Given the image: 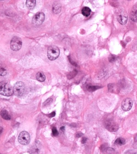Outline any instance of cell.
<instances>
[{"label": "cell", "mask_w": 137, "mask_h": 154, "mask_svg": "<svg viewBox=\"0 0 137 154\" xmlns=\"http://www.w3.org/2000/svg\"><path fill=\"white\" fill-rule=\"evenodd\" d=\"M115 144L116 145H123L125 143V140L122 138H117L115 140V142H114Z\"/></svg>", "instance_id": "obj_18"}, {"label": "cell", "mask_w": 137, "mask_h": 154, "mask_svg": "<svg viewBox=\"0 0 137 154\" xmlns=\"http://www.w3.org/2000/svg\"><path fill=\"white\" fill-rule=\"evenodd\" d=\"M100 87L98 86H89L87 88L88 91L90 92H93L97 90V89H99Z\"/></svg>", "instance_id": "obj_19"}, {"label": "cell", "mask_w": 137, "mask_h": 154, "mask_svg": "<svg viewBox=\"0 0 137 154\" xmlns=\"http://www.w3.org/2000/svg\"><path fill=\"white\" fill-rule=\"evenodd\" d=\"M87 140V139L86 138H83L82 139V140H81V142L83 144H84V143H85L86 142V141Z\"/></svg>", "instance_id": "obj_24"}, {"label": "cell", "mask_w": 137, "mask_h": 154, "mask_svg": "<svg viewBox=\"0 0 137 154\" xmlns=\"http://www.w3.org/2000/svg\"><path fill=\"white\" fill-rule=\"evenodd\" d=\"M61 130H62V131L63 130H65V127H64V126H62V127L61 128Z\"/></svg>", "instance_id": "obj_26"}, {"label": "cell", "mask_w": 137, "mask_h": 154, "mask_svg": "<svg viewBox=\"0 0 137 154\" xmlns=\"http://www.w3.org/2000/svg\"><path fill=\"white\" fill-rule=\"evenodd\" d=\"M82 134H81V133H78V134H77L76 135V136H77V137L79 138V137H81L82 136Z\"/></svg>", "instance_id": "obj_25"}, {"label": "cell", "mask_w": 137, "mask_h": 154, "mask_svg": "<svg viewBox=\"0 0 137 154\" xmlns=\"http://www.w3.org/2000/svg\"><path fill=\"white\" fill-rule=\"evenodd\" d=\"M52 134L54 136H57L59 134V132L55 127H53L52 128Z\"/></svg>", "instance_id": "obj_21"}, {"label": "cell", "mask_w": 137, "mask_h": 154, "mask_svg": "<svg viewBox=\"0 0 137 154\" xmlns=\"http://www.w3.org/2000/svg\"><path fill=\"white\" fill-rule=\"evenodd\" d=\"M127 17L125 15H120L117 17V21L122 25H125L127 22Z\"/></svg>", "instance_id": "obj_12"}, {"label": "cell", "mask_w": 137, "mask_h": 154, "mask_svg": "<svg viewBox=\"0 0 137 154\" xmlns=\"http://www.w3.org/2000/svg\"><path fill=\"white\" fill-rule=\"evenodd\" d=\"M36 79L40 82H43L45 80V76L43 73L39 72L36 74Z\"/></svg>", "instance_id": "obj_15"}, {"label": "cell", "mask_w": 137, "mask_h": 154, "mask_svg": "<svg viewBox=\"0 0 137 154\" xmlns=\"http://www.w3.org/2000/svg\"><path fill=\"white\" fill-rule=\"evenodd\" d=\"M91 12V9H90V8L88 7H83L81 10L82 14L86 17H87L90 15Z\"/></svg>", "instance_id": "obj_16"}, {"label": "cell", "mask_w": 137, "mask_h": 154, "mask_svg": "<svg viewBox=\"0 0 137 154\" xmlns=\"http://www.w3.org/2000/svg\"><path fill=\"white\" fill-rule=\"evenodd\" d=\"M133 102L131 99L126 98L123 101L121 104V108L123 110L125 111H128L132 108Z\"/></svg>", "instance_id": "obj_8"}, {"label": "cell", "mask_w": 137, "mask_h": 154, "mask_svg": "<svg viewBox=\"0 0 137 154\" xmlns=\"http://www.w3.org/2000/svg\"><path fill=\"white\" fill-rule=\"evenodd\" d=\"M25 85L23 82H18L15 84L13 88V93L16 96L21 97L25 92Z\"/></svg>", "instance_id": "obj_3"}, {"label": "cell", "mask_w": 137, "mask_h": 154, "mask_svg": "<svg viewBox=\"0 0 137 154\" xmlns=\"http://www.w3.org/2000/svg\"><path fill=\"white\" fill-rule=\"evenodd\" d=\"M1 115L2 118L5 119V120H10L11 117L10 115L9 114L8 111L6 110H3L1 112Z\"/></svg>", "instance_id": "obj_13"}, {"label": "cell", "mask_w": 137, "mask_h": 154, "mask_svg": "<svg viewBox=\"0 0 137 154\" xmlns=\"http://www.w3.org/2000/svg\"><path fill=\"white\" fill-rule=\"evenodd\" d=\"M41 149V144L39 141H37L29 150L30 154H39Z\"/></svg>", "instance_id": "obj_9"}, {"label": "cell", "mask_w": 137, "mask_h": 154, "mask_svg": "<svg viewBox=\"0 0 137 154\" xmlns=\"http://www.w3.org/2000/svg\"><path fill=\"white\" fill-rule=\"evenodd\" d=\"M2 130H3V128L0 127V134L2 132Z\"/></svg>", "instance_id": "obj_27"}, {"label": "cell", "mask_w": 137, "mask_h": 154, "mask_svg": "<svg viewBox=\"0 0 137 154\" xmlns=\"http://www.w3.org/2000/svg\"><path fill=\"white\" fill-rule=\"evenodd\" d=\"M105 126L106 129L112 132H116L119 128L118 124L111 120H106L105 122Z\"/></svg>", "instance_id": "obj_7"}, {"label": "cell", "mask_w": 137, "mask_h": 154, "mask_svg": "<svg viewBox=\"0 0 137 154\" xmlns=\"http://www.w3.org/2000/svg\"><path fill=\"white\" fill-rule=\"evenodd\" d=\"M7 68L3 64H0V75L5 76L7 74Z\"/></svg>", "instance_id": "obj_17"}, {"label": "cell", "mask_w": 137, "mask_h": 154, "mask_svg": "<svg viewBox=\"0 0 137 154\" xmlns=\"http://www.w3.org/2000/svg\"><path fill=\"white\" fill-rule=\"evenodd\" d=\"M18 141L20 144L26 145L30 142V136L29 133L27 131H23L20 133L18 137Z\"/></svg>", "instance_id": "obj_5"}, {"label": "cell", "mask_w": 137, "mask_h": 154, "mask_svg": "<svg viewBox=\"0 0 137 154\" xmlns=\"http://www.w3.org/2000/svg\"><path fill=\"white\" fill-rule=\"evenodd\" d=\"M45 19V15L43 12H39L33 17L32 23L36 26L40 25L43 23Z\"/></svg>", "instance_id": "obj_6"}, {"label": "cell", "mask_w": 137, "mask_h": 154, "mask_svg": "<svg viewBox=\"0 0 137 154\" xmlns=\"http://www.w3.org/2000/svg\"><path fill=\"white\" fill-rule=\"evenodd\" d=\"M115 59H116V57H115V56L113 55H109V57L108 58L109 61L111 63H113V62H114L115 61Z\"/></svg>", "instance_id": "obj_20"}, {"label": "cell", "mask_w": 137, "mask_h": 154, "mask_svg": "<svg viewBox=\"0 0 137 154\" xmlns=\"http://www.w3.org/2000/svg\"><path fill=\"white\" fill-rule=\"evenodd\" d=\"M55 112H53L52 113H51L49 115H48L49 117H53L55 116Z\"/></svg>", "instance_id": "obj_23"}, {"label": "cell", "mask_w": 137, "mask_h": 154, "mask_svg": "<svg viewBox=\"0 0 137 154\" xmlns=\"http://www.w3.org/2000/svg\"><path fill=\"white\" fill-rule=\"evenodd\" d=\"M36 1L34 0H28L26 1V6L28 9H33L36 5Z\"/></svg>", "instance_id": "obj_14"}, {"label": "cell", "mask_w": 137, "mask_h": 154, "mask_svg": "<svg viewBox=\"0 0 137 154\" xmlns=\"http://www.w3.org/2000/svg\"><path fill=\"white\" fill-rule=\"evenodd\" d=\"M52 99L51 98H49L47 99V100L45 101V102H44L43 103V106H46L47 105H49L52 102Z\"/></svg>", "instance_id": "obj_22"}, {"label": "cell", "mask_w": 137, "mask_h": 154, "mask_svg": "<svg viewBox=\"0 0 137 154\" xmlns=\"http://www.w3.org/2000/svg\"><path fill=\"white\" fill-rule=\"evenodd\" d=\"M131 20L134 22H137V8L134 7L131 10L130 14Z\"/></svg>", "instance_id": "obj_11"}, {"label": "cell", "mask_w": 137, "mask_h": 154, "mask_svg": "<svg viewBox=\"0 0 137 154\" xmlns=\"http://www.w3.org/2000/svg\"><path fill=\"white\" fill-rule=\"evenodd\" d=\"M47 54L48 59L51 61H53L57 59L59 56L60 51L57 46L51 45L48 47Z\"/></svg>", "instance_id": "obj_2"}, {"label": "cell", "mask_w": 137, "mask_h": 154, "mask_svg": "<svg viewBox=\"0 0 137 154\" xmlns=\"http://www.w3.org/2000/svg\"><path fill=\"white\" fill-rule=\"evenodd\" d=\"M22 45L21 39L19 37L15 36L12 38L10 43L11 48L14 51H18L21 49Z\"/></svg>", "instance_id": "obj_4"}, {"label": "cell", "mask_w": 137, "mask_h": 154, "mask_svg": "<svg viewBox=\"0 0 137 154\" xmlns=\"http://www.w3.org/2000/svg\"><path fill=\"white\" fill-rule=\"evenodd\" d=\"M13 93V89L9 83L6 82H0V94L5 96H11Z\"/></svg>", "instance_id": "obj_1"}, {"label": "cell", "mask_w": 137, "mask_h": 154, "mask_svg": "<svg viewBox=\"0 0 137 154\" xmlns=\"http://www.w3.org/2000/svg\"><path fill=\"white\" fill-rule=\"evenodd\" d=\"M61 5L58 2H55L53 3L52 7V11L55 14H58L61 11Z\"/></svg>", "instance_id": "obj_10"}]
</instances>
